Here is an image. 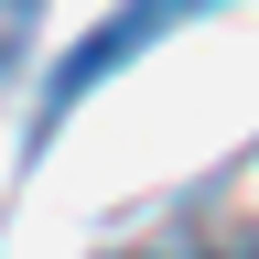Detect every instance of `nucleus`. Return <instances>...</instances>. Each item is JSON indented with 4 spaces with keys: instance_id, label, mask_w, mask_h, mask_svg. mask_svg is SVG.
<instances>
[{
    "instance_id": "obj_1",
    "label": "nucleus",
    "mask_w": 259,
    "mask_h": 259,
    "mask_svg": "<svg viewBox=\"0 0 259 259\" xmlns=\"http://www.w3.org/2000/svg\"><path fill=\"white\" fill-rule=\"evenodd\" d=\"M184 11H205V0H130V11H119L108 32H97V44H87L76 65H65V76H54V108H76V97H87L97 76H108V65H130V54H141L162 22H184Z\"/></svg>"
},
{
    "instance_id": "obj_2",
    "label": "nucleus",
    "mask_w": 259,
    "mask_h": 259,
    "mask_svg": "<svg viewBox=\"0 0 259 259\" xmlns=\"http://www.w3.org/2000/svg\"><path fill=\"white\" fill-rule=\"evenodd\" d=\"M32 11H44V0H0V76H11V54L32 44Z\"/></svg>"
}]
</instances>
